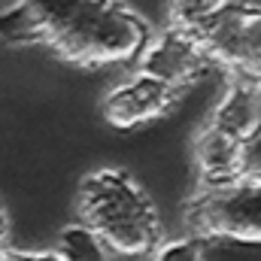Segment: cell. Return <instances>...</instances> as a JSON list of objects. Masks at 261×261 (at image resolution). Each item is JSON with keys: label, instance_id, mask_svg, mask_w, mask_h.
Masks as SVG:
<instances>
[{"label": "cell", "instance_id": "11", "mask_svg": "<svg viewBox=\"0 0 261 261\" xmlns=\"http://www.w3.org/2000/svg\"><path fill=\"white\" fill-rule=\"evenodd\" d=\"M222 3H225V0H167L170 28H179V31L195 34L197 28H200Z\"/></svg>", "mask_w": 261, "mask_h": 261}, {"label": "cell", "instance_id": "6", "mask_svg": "<svg viewBox=\"0 0 261 261\" xmlns=\"http://www.w3.org/2000/svg\"><path fill=\"white\" fill-rule=\"evenodd\" d=\"M179 94L182 91H176L167 82L140 70L107 91L103 119L119 130L140 128V125H149V122L161 119L164 113H170L179 103Z\"/></svg>", "mask_w": 261, "mask_h": 261}, {"label": "cell", "instance_id": "10", "mask_svg": "<svg viewBox=\"0 0 261 261\" xmlns=\"http://www.w3.org/2000/svg\"><path fill=\"white\" fill-rule=\"evenodd\" d=\"M197 243L200 261H258V240L237 237H203Z\"/></svg>", "mask_w": 261, "mask_h": 261}, {"label": "cell", "instance_id": "3", "mask_svg": "<svg viewBox=\"0 0 261 261\" xmlns=\"http://www.w3.org/2000/svg\"><path fill=\"white\" fill-rule=\"evenodd\" d=\"M186 237H237L258 240L261 234V179H234L225 186H197L189 197Z\"/></svg>", "mask_w": 261, "mask_h": 261}, {"label": "cell", "instance_id": "1", "mask_svg": "<svg viewBox=\"0 0 261 261\" xmlns=\"http://www.w3.org/2000/svg\"><path fill=\"white\" fill-rule=\"evenodd\" d=\"M79 222L100 240L107 255L116 258H152L164 240L161 216L152 197L125 170L103 167L79 186Z\"/></svg>", "mask_w": 261, "mask_h": 261}, {"label": "cell", "instance_id": "5", "mask_svg": "<svg viewBox=\"0 0 261 261\" xmlns=\"http://www.w3.org/2000/svg\"><path fill=\"white\" fill-rule=\"evenodd\" d=\"M140 70L167 82L176 91H186L213 70V58L200 49V43L189 31L164 28L155 40L149 37V43L143 46Z\"/></svg>", "mask_w": 261, "mask_h": 261}, {"label": "cell", "instance_id": "7", "mask_svg": "<svg viewBox=\"0 0 261 261\" xmlns=\"http://www.w3.org/2000/svg\"><path fill=\"white\" fill-rule=\"evenodd\" d=\"M88 0H15L0 12V40L37 43L49 40L67 18H73Z\"/></svg>", "mask_w": 261, "mask_h": 261}, {"label": "cell", "instance_id": "12", "mask_svg": "<svg viewBox=\"0 0 261 261\" xmlns=\"http://www.w3.org/2000/svg\"><path fill=\"white\" fill-rule=\"evenodd\" d=\"M152 261H200L197 258V243L192 237L161 240V246L152 252Z\"/></svg>", "mask_w": 261, "mask_h": 261}, {"label": "cell", "instance_id": "8", "mask_svg": "<svg viewBox=\"0 0 261 261\" xmlns=\"http://www.w3.org/2000/svg\"><path fill=\"white\" fill-rule=\"evenodd\" d=\"M243 143L246 140H237L206 122L195 140V164L200 186H225L234 179H249L243 164Z\"/></svg>", "mask_w": 261, "mask_h": 261}, {"label": "cell", "instance_id": "2", "mask_svg": "<svg viewBox=\"0 0 261 261\" xmlns=\"http://www.w3.org/2000/svg\"><path fill=\"white\" fill-rule=\"evenodd\" d=\"M46 43L79 67L128 64L149 43V24L119 0H88Z\"/></svg>", "mask_w": 261, "mask_h": 261}, {"label": "cell", "instance_id": "9", "mask_svg": "<svg viewBox=\"0 0 261 261\" xmlns=\"http://www.w3.org/2000/svg\"><path fill=\"white\" fill-rule=\"evenodd\" d=\"M210 125L237 140H246L261 128V91L258 76H243V73H228V88L222 100L216 103Z\"/></svg>", "mask_w": 261, "mask_h": 261}, {"label": "cell", "instance_id": "4", "mask_svg": "<svg viewBox=\"0 0 261 261\" xmlns=\"http://www.w3.org/2000/svg\"><path fill=\"white\" fill-rule=\"evenodd\" d=\"M200 49L228 73L258 76L261 64V12L243 0H225L195 34Z\"/></svg>", "mask_w": 261, "mask_h": 261}, {"label": "cell", "instance_id": "13", "mask_svg": "<svg viewBox=\"0 0 261 261\" xmlns=\"http://www.w3.org/2000/svg\"><path fill=\"white\" fill-rule=\"evenodd\" d=\"M0 261H67V258L58 249L31 252V249H9V246H3V249H0Z\"/></svg>", "mask_w": 261, "mask_h": 261}, {"label": "cell", "instance_id": "15", "mask_svg": "<svg viewBox=\"0 0 261 261\" xmlns=\"http://www.w3.org/2000/svg\"><path fill=\"white\" fill-rule=\"evenodd\" d=\"M70 261H110V258H107V249L100 246V249H94V252H88L82 258H70Z\"/></svg>", "mask_w": 261, "mask_h": 261}, {"label": "cell", "instance_id": "14", "mask_svg": "<svg viewBox=\"0 0 261 261\" xmlns=\"http://www.w3.org/2000/svg\"><path fill=\"white\" fill-rule=\"evenodd\" d=\"M9 231H12V225H9V210H6L3 200H0V249L9 246Z\"/></svg>", "mask_w": 261, "mask_h": 261}]
</instances>
